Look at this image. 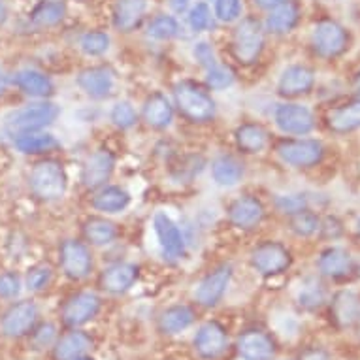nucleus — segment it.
Segmentation results:
<instances>
[{"instance_id": "nucleus-50", "label": "nucleus", "mask_w": 360, "mask_h": 360, "mask_svg": "<svg viewBox=\"0 0 360 360\" xmlns=\"http://www.w3.org/2000/svg\"><path fill=\"white\" fill-rule=\"evenodd\" d=\"M287 0H255V4L260 8H264V10H272V8L279 6V4H283Z\"/></svg>"}, {"instance_id": "nucleus-3", "label": "nucleus", "mask_w": 360, "mask_h": 360, "mask_svg": "<svg viewBox=\"0 0 360 360\" xmlns=\"http://www.w3.org/2000/svg\"><path fill=\"white\" fill-rule=\"evenodd\" d=\"M57 117H59V106L51 102H38L10 113L6 117V130L13 138L21 136L27 132L41 130L53 123Z\"/></svg>"}, {"instance_id": "nucleus-16", "label": "nucleus", "mask_w": 360, "mask_h": 360, "mask_svg": "<svg viewBox=\"0 0 360 360\" xmlns=\"http://www.w3.org/2000/svg\"><path fill=\"white\" fill-rule=\"evenodd\" d=\"M77 85L91 98H108L115 87V74L108 66H93L77 76Z\"/></svg>"}, {"instance_id": "nucleus-1", "label": "nucleus", "mask_w": 360, "mask_h": 360, "mask_svg": "<svg viewBox=\"0 0 360 360\" xmlns=\"http://www.w3.org/2000/svg\"><path fill=\"white\" fill-rule=\"evenodd\" d=\"M174 98H176L177 110L181 112L185 119L191 123H207L215 117V101L207 91L193 82L177 83L174 89Z\"/></svg>"}, {"instance_id": "nucleus-4", "label": "nucleus", "mask_w": 360, "mask_h": 360, "mask_svg": "<svg viewBox=\"0 0 360 360\" xmlns=\"http://www.w3.org/2000/svg\"><path fill=\"white\" fill-rule=\"evenodd\" d=\"M264 49V32L262 25L255 18L243 19L234 30L232 53L242 65H255Z\"/></svg>"}, {"instance_id": "nucleus-25", "label": "nucleus", "mask_w": 360, "mask_h": 360, "mask_svg": "<svg viewBox=\"0 0 360 360\" xmlns=\"http://www.w3.org/2000/svg\"><path fill=\"white\" fill-rule=\"evenodd\" d=\"M298 19H300V10L295 2L287 0L283 4L270 10L268 18H266V27L274 34H285L295 29L298 25Z\"/></svg>"}, {"instance_id": "nucleus-9", "label": "nucleus", "mask_w": 360, "mask_h": 360, "mask_svg": "<svg viewBox=\"0 0 360 360\" xmlns=\"http://www.w3.org/2000/svg\"><path fill=\"white\" fill-rule=\"evenodd\" d=\"M278 153L287 165L307 168L321 162L325 149L317 140H283L278 146Z\"/></svg>"}, {"instance_id": "nucleus-41", "label": "nucleus", "mask_w": 360, "mask_h": 360, "mask_svg": "<svg viewBox=\"0 0 360 360\" xmlns=\"http://www.w3.org/2000/svg\"><path fill=\"white\" fill-rule=\"evenodd\" d=\"M189 25L195 32H204V30L210 29V25H212V10H210L206 2H198V4L191 8Z\"/></svg>"}, {"instance_id": "nucleus-49", "label": "nucleus", "mask_w": 360, "mask_h": 360, "mask_svg": "<svg viewBox=\"0 0 360 360\" xmlns=\"http://www.w3.org/2000/svg\"><path fill=\"white\" fill-rule=\"evenodd\" d=\"M300 360H330V354L326 353L325 349L309 347L300 354Z\"/></svg>"}, {"instance_id": "nucleus-32", "label": "nucleus", "mask_w": 360, "mask_h": 360, "mask_svg": "<svg viewBox=\"0 0 360 360\" xmlns=\"http://www.w3.org/2000/svg\"><path fill=\"white\" fill-rule=\"evenodd\" d=\"M66 6L60 0H41L40 4L30 12V21L40 27V29H48L55 27L65 19Z\"/></svg>"}, {"instance_id": "nucleus-35", "label": "nucleus", "mask_w": 360, "mask_h": 360, "mask_svg": "<svg viewBox=\"0 0 360 360\" xmlns=\"http://www.w3.org/2000/svg\"><path fill=\"white\" fill-rule=\"evenodd\" d=\"M83 232L89 243L93 245H108L117 238V229L112 221L104 217H91L83 224Z\"/></svg>"}, {"instance_id": "nucleus-19", "label": "nucleus", "mask_w": 360, "mask_h": 360, "mask_svg": "<svg viewBox=\"0 0 360 360\" xmlns=\"http://www.w3.org/2000/svg\"><path fill=\"white\" fill-rule=\"evenodd\" d=\"M138 279V266L129 264V262H117V264L108 266L101 278L102 289L112 292V295H121L129 290L134 281Z\"/></svg>"}, {"instance_id": "nucleus-2", "label": "nucleus", "mask_w": 360, "mask_h": 360, "mask_svg": "<svg viewBox=\"0 0 360 360\" xmlns=\"http://www.w3.org/2000/svg\"><path fill=\"white\" fill-rule=\"evenodd\" d=\"M30 189L40 200H59L66 193V172L57 160H41L30 172Z\"/></svg>"}, {"instance_id": "nucleus-8", "label": "nucleus", "mask_w": 360, "mask_h": 360, "mask_svg": "<svg viewBox=\"0 0 360 360\" xmlns=\"http://www.w3.org/2000/svg\"><path fill=\"white\" fill-rule=\"evenodd\" d=\"M60 266L66 278L82 281L93 270V257L85 243L77 240H65L60 243Z\"/></svg>"}, {"instance_id": "nucleus-46", "label": "nucleus", "mask_w": 360, "mask_h": 360, "mask_svg": "<svg viewBox=\"0 0 360 360\" xmlns=\"http://www.w3.org/2000/svg\"><path fill=\"white\" fill-rule=\"evenodd\" d=\"M325 302V290L319 283L306 285L300 292V304L304 307H319Z\"/></svg>"}, {"instance_id": "nucleus-12", "label": "nucleus", "mask_w": 360, "mask_h": 360, "mask_svg": "<svg viewBox=\"0 0 360 360\" xmlns=\"http://www.w3.org/2000/svg\"><path fill=\"white\" fill-rule=\"evenodd\" d=\"M36 321H38V307L29 300L19 302V304H13L4 313V317H2V332L6 336L21 338L32 332Z\"/></svg>"}, {"instance_id": "nucleus-24", "label": "nucleus", "mask_w": 360, "mask_h": 360, "mask_svg": "<svg viewBox=\"0 0 360 360\" xmlns=\"http://www.w3.org/2000/svg\"><path fill=\"white\" fill-rule=\"evenodd\" d=\"M13 82L25 95L36 96V98H48V96L53 95L55 91L53 82L49 79V76H46L40 70H34V68L19 70L13 77Z\"/></svg>"}, {"instance_id": "nucleus-28", "label": "nucleus", "mask_w": 360, "mask_h": 360, "mask_svg": "<svg viewBox=\"0 0 360 360\" xmlns=\"http://www.w3.org/2000/svg\"><path fill=\"white\" fill-rule=\"evenodd\" d=\"M328 127L338 134L360 129V98L332 110L328 113Z\"/></svg>"}, {"instance_id": "nucleus-21", "label": "nucleus", "mask_w": 360, "mask_h": 360, "mask_svg": "<svg viewBox=\"0 0 360 360\" xmlns=\"http://www.w3.org/2000/svg\"><path fill=\"white\" fill-rule=\"evenodd\" d=\"M148 10V0H117L113 8V25L115 29L130 32L142 23Z\"/></svg>"}, {"instance_id": "nucleus-5", "label": "nucleus", "mask_w": 360, "mask_h": 360, "mask_svg": "<svg viewBox=\"0 0 360 360\" xmlns=\"http://www.w3.org/2000/svg\"><path fill=\"white\" fill-rule=\"evenodd\" d=\"M347 32L342 25L334 21H321L311 34L313 51L325 57V59H334L338 55H342L347 49Z\"/></svg>"}, {"instance_id": "nucleus-13", "label": "nucleus", "mask_w": 360, "mask_h": 360, "mask_svg": "<svg viewBox=\"0 0 360 360\" xmlns=\"http://www.w3.org/2000/svg\"><path fill=\"white\" fill-rule=\"evenodd\" d=\"M155 234L159 238L162 253L170 260L184 259L185 255V238L181 231L177 229V224L172 221L166 213H157L153 219Z\"/></svg>"}, {"instance_id": "nucleus-37", "label": "nucleus", "mask_w": 360, "mask_h": 360, "mask_svg": "<svg viewBox=\"0 0 360 360\" xmlns=\"http://www.w3.org/2000/svg\"><path fill=\"white\" fill-rule=\"evenodd\" d=\"M149 38L153 40H172L179 34V25L170 15H157L148 27Z\"/></svg>"}, {"instance_id": "nucleus-20", "label": "nucleus", "mask_w": 360, "mask_h": 360, "mask_svg": "<svg viewBox=\"0 0 360 360\" xmlns=\"http://www.w3.org/2000/svg\"><path fill=\"white\" fill-rule=\"evenodd\" d=\"M315 83V76L313 70L306 68V66H289L287 70L281 74V79L278 83L279 95L283 96H298L309 93Z\"/></svg>"}, {"instance_id": "nucleus-15", "label": "nucleus", "mask_w": 360, "mask_h": 360, "mask_svg": "<svg viewBox=\"0 0 360 360\" xmlns=\"http://www.w3.org/2000/svg\"><path fill=\"white\" fill-rule=\"evenodd\" d=\"M238 354L243 360H272L276 354V342L262 330H248L238 338Z\"/></svg>"}, {"instance_id": "nucleus-40", "label": "nucleus", "mask_w": 360, "mask_h": 360, "mask_svg": "<svg viewBox=\"0 0 360 360\" xmlns=\"http://www.w3.org/2000/svg\"><path fill=\"white\" fill-rule=\"evenodd\" d=\"M206 83H207V87H212V89L231 87L232 83H234V72H232L229 66L215 65L212 66V68H207Z\"/></svg>"}, {"instance_id": "nucleus-11", "label": "nucleus", "mask_w": 360, "mask_h": 360, "mask_svg": "<svg viewBox=\"0 0 360 360\" xmlns=\"http://www.w3.org/2000/svg\"><path fill=\"white\" fill-rule=\"evenodd\" d=\"M195 351L202 360H215L229 347V338L223 326L210 321L198 328L195 336Z\"/></svg>"}, {"instance_id": "nucleus-18", "label": "nucleus", "mask_w": 360, "mask_h": 360, "mask_svg": "<svg viewBox=\"0 0 360 360\" xmlns=\"http://www.w3.org/2000/svg\"><path fill=\"white\" fill-rule=\"evenodd\" d=\"M229 219L236 229L251 231L264 219V207L255 196H242L232 202L229 207Z\"/></svg>"}, {"instance_id": "nucleus-27", "label": "nucleus", "mask_w": 360, "mask_h": 360, "mask_svg": "<svg viewBox=\"0 0 360 360\" xmlns=\"http://www.w3.org/2000/svg\"><path fill=\"white\" fill-rule=\"evenodd\" d=\"M13 143H15V148L25 155L51 153V151L60 148L59 140H57L53 134H49V132H40V130L15 136L13 138Z\"/></svg>"}, {"instance_id": "nucleus-14", "label": "nucleus", "mask_w": 360, "mask_h": 360, "mask_svg": "<svg viewBox=\"0 0 360 360\" xmlns=\"http://www.w3.org/2000/svg\"><path fill=\"white\" fill-rule=\"evenodd\" d=\"M231 276L232 268L229 264L219 266L217 270H213L212 274H207L206 278L200 281V285L196 287V302L204 307L215 306V304L223 298L224 292H226V287L231 283Z\"/></svg>"}, {"instance_id": "nucleus-36", "label": "nucleus", "mask_w": 360, "mask_h": 360, "mask_svg": "<svg viewBox=\"0 0 360 360\" xmlns=\"http://www.w3.org/2000/svg\"><path fill=\"white\" fill-rule=\"evenodd\" d=\"M79 48L89 57L104 55L110 49V36L106 32H102V30H89V32L82 36Z\"/></svg>"}, {"instance_id": "nucleus-47", "label": "nucleus", "mask_w": 360, "mask_h": 360, "mask_svg": "<svg viewBox=\"0 0 360 360\" xmlns=\"http://www.w3.org/2000/svg\"><path fill=\"white\" fill-rule=\"evenodd\" d=\"M21 290V279L15 272L0 276V298H15Z\"/></svg>"}, {"instance_id": "nucleus-55", "label": "nucleus", "mask_w": 360, "mask_h": 360, "mask_svg": "<svg viewBox=\"0 0 360 360\" xmlns=\"http://www.w3.org/2000/svg\"><path fill=\"white\" fill-rule=\"evenodd\" d=\"M74 360H95V359H91V356H87V354H83V356H77V359Z\"/></svg>"}, {"instance_id": "nucleus-52", "label": "nucleus", "mask_w": 360, "mask_h": 360, "mask_svg": "<svg viewBox=\"0 0 360 360\" xmlns=\"http://www.w3.org/2000/svg\"><path fill=\"white\" fill-rule=\"evenodd\" d=\"M8 19V8L4 4V0H0V27L6 23Z\"/></svg>"}, {"instance_id": "nucleus-6", "label": "nucleus", "mask_w": 360, "mask_h": 360, "mask_svg": "<svg viewBox=\"0 0 360 360\" xmlns=\"http://www.w3.org/2000/svg\"><path fill=\"white\" fill-rule=\"evenodd\" d=\"M102 307V300L95 292H76L65 302V306L60 309V317L63 323L70 328L85 325L89 321H93L98 315Z\"/></svg>"}, {"instance_id": "nucleus-54", "label": "nucleus", "mask_w": 360, "mask_h": 360, "mask_svg": "<svg viewBox=\"0 0 360 360\" xmlns=\"http://www.w3.org/2000/svg\"><path fill=\"white\" fill-rule=\"evenodd\" d=\"M354 89L360 93V72L356 74V77H354Z\"/></svg>"}, {"instance_id": "nucleus-23", "label": "nucleus", "mask_w": 360, "mask_h": 360, "mask_svg": "<svg viewBox=\"0 0 360 360\" xmlns=\"http://www.w3.org/2000/svg\"><path fill=\"white\" fill-rule=\"evenodd\" d=\"M93 338L89 336L87 332L72 330L66 336L55 342L53 347V359L55 360H74L77 356L87 354V351L93 347Z\"/></svg>"}, {"instance_id": "nucleus-33", "label": "nucleus", "mask_w": 360, "mask_h": 360, "mask_svg": "<svg viewBox=\"0 0 360 360\" xmlns=\"http://www.w3.org/2000/svg\"><path fill=\"white\" fill-rule=\"evenodd\" d=\"M268 143V132L260 124L245 123L236 130V146L243 153H260Z\"/></svg>"}, {"instance_id": "nucleus-42", "label": "nucleus", "mask_w": 360, "mask_h": 360, "mask_svg": "<svg viewBox=\"0 0 360 360\" xmlns=\"http://www.w3.org/2000/svg\"><path fill=\"white\" fill-rule=\"evenodd\" d=\"M51 276H53V272H51L49 266H34V268L29 270V274H27V289L34 290V292L48 289L49 281H51Z\"/></svg>"}, {"instance_id": "nucleus-26", "label": "nucleus", "mask_w": 360, "mask_h": 360, "mask_svg": "<svg viewBox=\"0 0 360 360\" xmlns=\"http://www.w3.org/2000/svg\"><path fill=\"white\" fill-rule=\"evenodd\" d=\"M143 119L153 129H165L174 119V108L162 93H155L143 104Z\"/></svg>"}, {"instance_id": "nucleus-45", "label": "nucleus", "mask_w": 360, "mask_h": 360, "mask_svg": "<svg viewBox=\"0 0 360 360\" xmlns=\"http://www.w3.org/2000/svg\"><path fill=\"white\" fill-rule=\"evenodd\" d=\"M57 342V328L51 323H44L38 328H32V345L34 349H46Z\"/></svg>"}, {"instance_id": "nucleus-51", "label": "nucleus", "mask_w": 360, "mask_h": 360, "mask_svg": "<svg viewBox=\"0 0 360 360\" xmlns=\"http://www.w3.org/2000/svg\"><path fill=\"white\" fill-rule=\"evenodd\" d=\"M189 2L191 0H172V8H174L176 12H184Z\"/></svg>"}, {"instance_id": "nucleus-7", "label": "nucleus", "mask_w": 360, "mask_h": 360, "mask_svg": "<svg viewBox=\"0 0 360 360\" xmlns=\"http://www.w3.org/2000/svg\"><path fill=\"white\" fill-rule=\"evenodd\" d=\"M251 264L262 276H278L290 266V253L278 242H262L251 253Z\"/></svg>"}, {"instance_id": "nucleus-22", "label": "nucleus", "mask_w": 360, "mask_h": 360, "mask_svg": "<svg viewBox=\"0 0 360 360\" xmlns=\"http://www.w3.org/2000/svg\"><path fill=\"white\" fill-rule=\"evenodd\" d=\"M354 262L353 257L342 248H330L323 251L319 257V270L323 276H328L332 279L347 278L353 272Z\"/></svg>"}, {"instance_id": "nucleus-44", "label": "nucleus", "mask_w": 360, "mask_h": 360, "mask_svg": "<svg viewBox=\"0 0 360 360\" xmlns=\"http://www.w3.org/2000/svg\"><path fill=\"white\" fill-rule=\"evenodd\" d=\"M307 206V200L304 195H285L276 198V207L281 213L287 215H296V213L304 212Z\"/></svg>"}, {"instance_id": "nucleus-38", "label": "nucleus", "mask_w": 360, "mask_h": 360, "mask_svg": "<svg viewBox=\"0 0 360 360\" xmlns=\"http://www.w3.org/2000/svg\"><path fill=\"white\" fill-rule=\"evenodd\" d=\"M319 217L315 215V213H309V212H300L296 213L295 217H292V223H290V229H292V232L295 234H298V236H311V234H315V232L319 231Z\"/></svg>"}, {"instance_id": "nucleus-17", "label": "nucleus", "mask_w": 360, "mask_h": 360, "mask_svg": "<svg viewBox=\"0 0 360 360\" xmlns=\"http://www.w3.org/2000/svg\"><path fill=\"white\" fill-rule=\"evenodd\" d=\"M115 159L106 149H98L83 165L82 181L87 189H98L112 177Z\"/></svg>"}, {"instance_id": "nucleus-30", "label": "nucleus", "mask_w": 360, "mask_h": 360, "mask_svg": "<svg viewBox=\"0 0 360 360\" xmlns=\"http://www.w3.org/2000/svg\"><path fill=\"white\" fill-rule=\"evenodd\" d=\"M213 179L223 187H232L243 177V165L232 155H221L212 165Z\"/></svg>"}, {"instance_id": "nucleus-31", "label": "nucleus", "mask_w": 360, "mask_h": 360, "mask_svg": "<svg viewBox=\"0 0 360 360\" xmlns=\"http://www.w3.org/2000/svg\"><path fill=\"white\" fill-rule=\"evenodd\" d=\"M332 317L340 326L354 325L360 317V300L353 292H342L332 304Z\"/></svg>"}, {"instance_id": "nucleus-48", "label": "nucleus", "mask_w": 360, "mask_h": 360, "mask_svg": "<svg viewBox=\"0 0 360 360\" xmlns=\"http://www.w3.org/2000/svg\"><path fill=\"white\" fill-rule=\"evenodd\" d=\"M193 53H195L196 60L200 63L204 68H212V66H215L217 63H215V53H213V48L207 44V41H198L195 46V49H193Z\"/></svg>"}, {"instance_id": "nucleus-39", "label": "nucleus", "mask_w": 360, "mask_h": 360, "mask_svg": "<svg viewBox=\"0 0 360 360\" xmlns=\"http://www.w3.org/2000/svg\"><path fill=\"white\" fill-rule=\"evenodd\" d=\"M110 119H112V123L117 127V129H130L132 124L138 121L136 110L132 108L130 102H117L115 106H113L112 113H110Z\"/></svg>"}, {"instance_id": "nucleus-53", "label": "nucleus", "mask_w": 360, "mask_h": 360, "mask_svg": "<svg viewBox=\"0 0 360 360\" xmlns=\"http://www.w3.org/2000/svg\"><path fill=\"white\" fill-rule=\"evenodd\" d=\"M4 89H6V76H4V72L0 70V95L4 93Z\"/></svg>"}, {"instance_id": "nucleus-10", "label": "nucleus", "mask_w": 360, "mask_h": 360, "mask_svg": "<svg viewBox=\"0 0 360 360\" xmlns=\"http://www.w3.org/2000/svg\"><path fill=\"white\" fill-rule=\"evenodd\" d=\"M274 119H276V124H278L281 132L296 134V136L311 132L313 127H315L313 113L306 106H300V104H279L276 108Z\"/></svg>"}, {"instance_id": "nucleus-29", "label": "nucleus", "mask_w": 360, "mask_h": 360, "mask_svg": "<svg viewBox=\"0 0 360 360\" xmlns=\"http://www.w3.org/2000/svg\"><path fill=\"white\" fill-rule=\"evenodd\" d=\"M196 315L189 306H172L160 315L159 328L165 334H179L195 323Z\"/></svg>"}, {"instance_id": "nucleus-34", "label": "nucleus", "mask_w": 360, "mask_h": 360, "mask_svg": "<svg viewBox=\"0 0 360 360\" xmlns=\"http://www.w3.org/2000/svg\"><path fill=\"white\" fill-rule=\"evenodd\" d=\"M130 204L129 193L121 187H104L93 198V207L104 213L123 212Z\"/></svg>"}, {"instance_id": "nucleus-43", "label": "nucleus", "mask_w": 360, "mask_h": 360, "mask_svg": "<svg viewBox=\"0 0 360 360\" xmlns=\"http://www.w3.org/2000/svg\"><path fill=\"white\" fill-rule=\"evenodd\" d=\"M215 15L223 23H232L242 15V0H215Z\"/></svg>"}]
</instances>
